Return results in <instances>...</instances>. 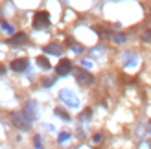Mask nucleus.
Returning <instances> with one entry per match:
<instances>
[{"mask_svg": "<svg viewBox=\"0 0 151 149\" xmlns=\"http://www.w3.org/2000/svg\"><path fill=\"white\" fill-rule=\"evenodd\" d=\"M74 52H78V54H81V52H83V46H79V44H74V46H70Z\"/></svg>", "mask_w": 151, "mask_h": 149, "instance_id": "obj_18", "label": "nucleus"}, {"mask_svg": "<svg viewBox=\"0 0 151 149\" xmlns=\"http://www.w3.org/2000/svg\"><path fill=\"white\" fill-rule=\"evenodd\" d=\"M37 149H42V147H37Z\"/></svg>", "mask_w": 151, "mask_h": 149, "instance_id": "obj_20", "label": "nucleus"}, {"mask_svg": "<svg viewBox=\"0 0 151 149\" xmlns=\"http://www.w3.org/2000/svg\"><path fill=\"white\" fill-rule=\"evenodd\" d=\"M22 112H24V116L28 118L29 122H33V120H37V103L33 101V100H29V101H26V105H24V110H22Z\"/></svg>", "mask_w": 151, "mask_h": 149, "instance_id": "obj_6", "label": "nucleus"}, {"mask_svg": "<svg viewBox=\"0 0 151 149\" xmlns=\"http://www.w3.org/2000/svg\"><path fill=\"white\" fill-rule=\"evenodd\" d=\"M50 26V13L48 11H39L33 17V28L35 29H44Z\"/></svg>", "mask_w": 151, "mask_h": 149, "instance_id": "obj_3", "label": "nucleus"}, {"mask_svg": "<svg viewBox=\"0 0 151 149\" xmlns=\"http://www.w3.org/2000/svg\"><path fill=\"white\" fill-rule=\"evenodd\" d=\"M125 39H127V37H125L124 33H116V35H112V41H114V42H125Z\"/></svg>", "mask_w": 151, "mask_h": 149, "instance_id": "obj_15", "label": "nucleus"}, {"mask_svg": "<svg viewBox=\"0 0 151 149\" xmlns=\"http://www.w3.org/2000/svg\"><path fill=\"white\" fill-rule=\"evenodd\" d=\"M9 120H11V123L15 127L20 129V131H29L32 129V122L24 116V112H17V110H15V112L9 114Z\"/></svg>", "mask_w": 151, "mask_h": 149, "instance_id": "obj_1", "label": "nucleus"}, {"mask_svg": "<svg viewBox=\"0 0 151 149\" xmlns=\"http://www.w3.org/2000/svg\"><path fill=\"white\" fill-rule=\"evenodd\" d=\"M70 72H72V61L70 59H61L55 66V74L59 77H63V76H68Z\"/></svg>", "mask_w": 151, "mask_h": 149, "instance_id": "obj_5", "label": "nucleus"}, {"mask_svg": "<svg viewBox=\"0 0 151 149\" xmlns=\"http://www.w3.org/2000/svg\"><path fill=\"white\" fill-rule=\"evenodd\" d=\"M59 98H61V101L65 105H68L70 109H78L79 107V98L70 90V88H63V90L59 92Z\"/></svg>", "mask_w": 151, "mask_h": 149, "instance_id": "obj_2", "label": "nucleus"}, {"mask_svg": "<svg viewBox=\"0 0 151 149\" xmlns=\"http://www.w3.org/2000/svg\"><path fill=\"white\" fill-rule=\"evenodd\" d=\"M0 26H2V29H6V32L9 33V35H15V28H13L11 24H7L6 20H2V22H0Z\"/></svg>", "mask_w": 151, "mask_h": 149, "instance_id": "obj_12", "label": "nucleus"}, {"mask_svg": "<svg viewBox=\"0 0 151 149\" xmlns=\"http://www.w3.org/2000/svg\"><path fill=\"white\" fill-rule=\"evenodd\" d=\"M44 52H46V54H50V55H61V54H63V46H59V44L52 42V44H48V46H44Z\"/></svg>", "mask_w": 151, "mask_h": 149, "instance_id": "obj_9", "label": "nucleus"}, {"mask_svg": "<svg viewBox=\"0 0 151 149\" xmlns=\"http://www.w3.org/2000/svg\"><path fill=\"white\" fill-rule=\"evenodd\" d=\"M90 116H92V110H90V109H85V110L79 114V120H81V122H87Z\"/></svg>", "mask_w": 151, "mask_h": 149, "instance_id": "obj_13", "label": "nucleus"}, {"mask_svg": "<svg viewBox=\"0 0 151 149\" xmlns=\"http://www.w3.org/2000/svg\"><path fill=\"white\" fill-rule=\"evenodd\" d=\"M37 64H39L42 70H50V63H48V59L44 57V55H39V57H37Z\"/></svg>", "mask_w": 151, "mask_h": 149, "instance_id": "obj_10", "label": "nucleus"}, {"mask_svg": "<svg viewBox=\"0 0 151 149\" xmlns=\"http://www.w3.org/2000/svg\"><path fill=\"white\" fill-rule=\"evenodd\" d=\"M68 138H70V133H66V131H65V133H61V135H59L57 142H59V144H65V142H66Z\"/></svg>", "mask_w": 151, "mask_h": 149, "instance_id": "obj_14", "label": "nucleus"}, {"mask_svg": "<svg viewBox=\"0 0 151 149\" xmlns=\"http://www.w3.org/2000/svg\"><path fill=\"white\" fill-rule=\"evenodd\" d=\"M142 39H144L146 42H151V29H147V32L142 33Z\"/></svg>", "mask_w": 151, "mask_h": 149, "instance_id": "obj_16", "label": "nucleus"}, {"mask_svg": "<svg viewBox=\"0 0 151 149\" xmlns=\"http://www.w3.org/2000/svg\"><path fill=\"white\" fill-rule=\"evenodd\" d=\"M76 81H78L79 85H90L94 81V76L85 68H78L76 70Z\"/></svg>", "mask_w": 151, "mask_h": 149, "instance_id": "obj_4", "label": "nucleus"}, {"mask_svg": "<svg viewBox=\"0 0 151 149\" xmlns=\"http://www.w3.org/2000/svg\"><path fill=\"white\" fill-rule=\"evenodd\" d=\"M42 85H44V87H50V85H54V79H44V81H42Z\"/></svg>", "mask_w": 151, "mask_h": 149, "instance_id": "obj_19", "label": "nucleus"}, {"mask_svg": "<svg viewBox=\"0 0 151 149\" xmlns=\"http://www.w3.org/2000/svg\"><path fill=\"white\" fill-rule=\"evenodd\" d=\"M55 114H57L59 118H63V120H65V122H68V120H70V114H68V112H66V110H63L61 107H57V109H55Z\"/></svg>", "mask_w": 151, "mask_h": 149, "instance_id": "obj_11", "label": "nucleus"}, {"mask_svg": "<svg viewBox=\"0 0 151 149\" xmlns=\"http://www.w3.org/2000/svg\"><path fill=\"white\" fill-rule=\"evenodd\" d=\"M101 140H103V135H101V133H98V135H94V138H92V142H94V144H100Z\"/></svg>", "mask_w": 151, "mask_h": 149, "instance_id": "obj_17", "label": "nucleus"}, {"mask_svg": "<svg viewBox=\"0 0 151 149\" xmlns=\"http://www.w3.org/2000/svg\"><path fill=\"white\" fill-rule=\"evenodd\" d=\"M9 68L13 72H24L28 68V59H24V57H22V59H15V61H11Z\"/></svg>", "mask_w": 151, "mask_h": 149, "instance_id": "obj_8", "label": "nucleus"}, {"mask_svg": "<svg viewBox=\"0 0 151 149\" xmlns=\"http://www.w3.org/2000/svg\"><path fill=\"white\" fill-rule=\"evenodd\" d=\"M28 42V35L24 32H19V33H15L9 41H7V44H11V46H22V44H26Z\"/></svg>", "mask_w": 151, "mask_h": 149, "instance_id": "obj_7", "label": "nucleus"}]
</instances>
